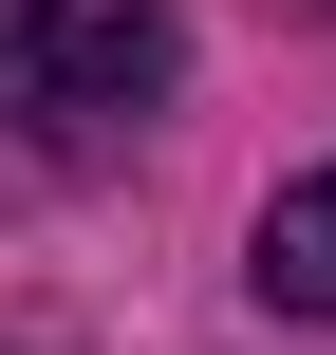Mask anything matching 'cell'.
Masks as SVG:
<instances>
[{
	"label": "cell",
	"mask_w": 336,
	"mask_h": 355,
	"mask_svg": "<svg viewBox=\"0 0 336 355\" xmlns=\"http://www.w3.org/2000/svg\"><path fill=\"white\" fill-rule=\"evenodd\" d=\"M243 281H262L281 318H336V168H299V187L262 206V243H243Z\"/></svg>",
	"instance_id": "cell-2"
},
{
	"label": "cell",
	"mask_w": 336,
	"mask_h": 355,
	"mask_svg": "<svg viewBox=\"0 0 336 355\" xmlns=\"http://www.w3.org/2000/svg\"><path fill=\"white\" fill-rule=\"evenodd\" d=\"M168 75H187V19L168 0H0V131H37V150L131 131Z\"/></svg>",
	"instance_id": "cell-1"
}]
</instances>
